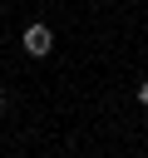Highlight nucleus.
Wrapping results in <instances>:
<instances>
[{"mask_svg": "<svg viewBox=\"0 0 148 158\" xmlns=\"http://www.w3.org/2000/svg\"><path fill=\"white\" fill-rule=\"evenodd\" d=\"M49 49H54V35H49V25H39V20H35V25L25 30V54H35V59H44Z\"/></svg>", "mask_w": 148, "mask_h": 158, "instance_id": "obj_1", "label": "nucleus"}, {"mask_svg": "<svg viewBox=\"0 0 148 158\" xmlns=\"http://www.w3.org/2000/svg\"><path fill=\"white\" fill-rule=\"evenodd\" d=\"M138 104H148V79H143V84H138Z\"/></svg>", "mask_w": 148, "mask_h": 158, "instance_id": "obj_2", "label": "nucleus"}, {"mask_svg": "<svg viewBox=\"0 0 148 158\" xmlns=\"http://www.w3.org/2000/svg\"><path fill=\"white\" fill-rule=\"evenodd\" d=\"M0 114H5V94H0Z\"/></svg>", "mask_w": 148, "mask_h": 158, "instance_id": "obj_3", "label": "nucleus"}]
</instances>
